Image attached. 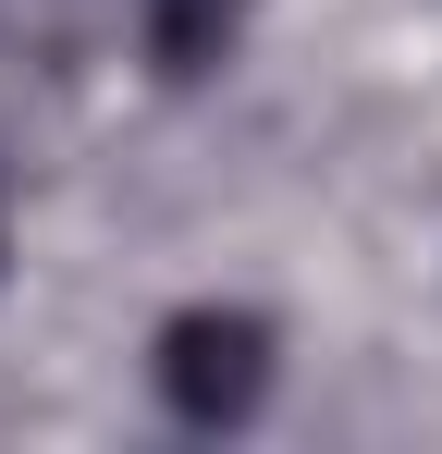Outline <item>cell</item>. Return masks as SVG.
<instances>
[{"label":"cell","instance_id":"obj_2","mask_svg":"<svg viewBox=\"0 0 442 454\" xmlns=\"http://www.w3.org/2000/svg\"><path fill=\"white\" fill-rule=\"evenodd\" d=\"M233 50V0H147V62L160 74H209Z\"/></svg>","mask_w":442,"mask_h":454},{"label":"cell","instance_id":"obj_1","mask_svg":"<svg viewBox=\"0 0 442 454\" xmlns=\"http://www.w3.org/2000/svg\"><path fill=\"white\" fill-rule=\"evenodd\" d=\"M147 380H160V405H172L185 430H233V418H258V393H271V319H258V307H185V319H160Z\"/></svg>","mask_w":442,"mask_h":454}]
</instances>
